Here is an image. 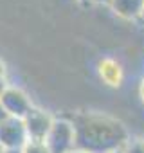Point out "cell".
<instances>
[{"label":"cell","instance_id":"cell-1","mask_svg":"<svg viewBox=\"0 0 144 153\" xmlns=\"http://www.w3.org/2000/svg\"><path fill=\"white\" fill-rule=\"evenodd\" d=\"M76 126V148L90 153H110L122 149L131 137L126 126L105 112H78L72 115Z\"/></svg>","mask_w":144,"mask_h":153},{"label":"cell","instance_id":"cell-2","mask_svg":"<svg viewBox=\"0 0 144 153\" xmlns=\"http://www.w3.org/2000/svg\"><path fill=\"white\" fill-rule=\"evenodd\" d=\"M45 144L50 153H68L76 148V126L72 117L56 115L52 128L45 139Z\"/></svg>","mask_w":144,"mask_h":153},{"label":"cell","instance_id":"cell-3","mask_svg":"<svg viewBox=\"0 0 144 153\" xmlns=\"http://www.w3.org/2000/svg\"><path fill=\"white\" fill-rule=\"evenodd\" d=\"M54 119H56V115H54L50 110L34 105V106L31 108V112L22 119L29 140L45 142V139H47V135H49V131H50V128H52Z\"/></svg>","mask_w":144,"mask_h":153},{"label":"cell","instance_id":"cell-4","mask_svg":"<svg viewBox=\"0 0 144 153\" xmlns=\"http://www.w3.org/2000/svg\"><path fill=\"white\" fill-rule=\"evenodd\" d=\"M0 103H2L6 114L9 117H18V119H24L31 108L34 106V101L31 99V94L27 90H24L22 87L11 83L7 87V90L2 94L0 97Z\"/></svg>","mask_w":144,"mask_h":153},{"label":"cell","instance_id":"cell-5","mask_svg":"<svg viewBox=\"0 0 144 153\" xmlns=\"http://www.w3.org/2000/svg\"><path fill=\"white\" fill-rule=\"evenodd\" d=\"M29 142L24 121L18 117H7L0 123V146L4 149H22Z\"/></svg>","mask_w":144,"mask_h":153},{"label":"cell","instance_id":"cell-6","mask_svg":"<svg viewBox=\"0 0 144 153\" xmlns=\"http://www.w3.org/2000/svg\"><path fill=\"white\" fill-rule=\"evenodd\" d=\"M97 76L105 87L108 88H121L126 78L124 65L114 56H103L97 61Z\"/></svg>","mask_w":144,"mask_h":153},{"label":"cell","instance_id":"cell-7","mask_svg":"<svg viewBox=\"0 0 144 153\" xmlns=\"http://www.w3.org/2000/svg\"><path fill=\"white\" fill-rule=\"evenodd\" d=\"M108 9L121 20L137 22L144 15V0H112Z\"/></svg>","mask_w":144,"mask_h":153},{"label":"cell","instance_id":"cell-8","mask_svg":"<svg viewBox=\"0 0 144 153\" xmlns=\"http://www.w3.org/2000/svg\"><path fill=\"white\" fill-rule=\"evenodd\" d=\"M124 153H144V135L130 137L126 146L122 148Z\"/></svg>","mask_w":144,"mask_h":153},{"label":"cell","instance_id":"cell-9","mask_svg":"<svg viewBox=\"0 0 144 153\" xmlns=\"http://www.w3.org/2000/svg\"><path fill=\"white\" fill-rule=\"evenodd\" d=\"M20 153H50L47 144L45 142H36V140H29L22 149Z\"/></svg>","mask_w":144,"mask_h":153},{"label":"cell","instance_id":"cell-10","mask_svg":"<svg viewBox=\"0 0 144 153\" xmlns=\"http://www.w3.org/2000/svg\"><path fill=\"white\" fill-rule=\"evenodd\" d=\"M9 78V68H7V63H6V59L0 56V78Z\"/></svg>","mask_w":144,"mask_h":153},{"label":"cell","instance_id":"cell-11","mask_svg":"<svg viewBox=\"0 0 144 153\" xmlns=\"http://www.w3.org/2000/svg\"><path fill=\"white\" fill-rule=\"evenodd\" d=\"M11 85V81H9V78H4V76H2V78H0V97H2V94L7 90V87Z\"/></svg>","mask_w":144,"mask_h":153},{"label":"cell","instance_id":"cell-12","mask_svg":"<svg viewBox=\"0 0 144 153\" xmlns=\"http://www.w3.org/2000/svg\"><path fill=\"white\" fill-rule=\"evenodd\" d=\"M139 97H140V103H142V106H144V76H142V79H140V83H139Z\"/></svg>","mask_w":144,"mask_h":153},{"label":"cell","instance_id":"cell-13","mask_svg":"<svg viewBox=\"0 0 144 153\" xmlns=\"http://www.w3.org/2000/svg\"><path fill=\"white\" fill-rule=\"evenodd\" d=\"M112 0H92L94 6H99V7H108Z\"/></svg>","mask_w":144,"mask_h":153},{"label":"cell","instance_id":"cell-14","mask_svg":"<svg viewBox=\"0 0 144 153\" xmlns=\"http://www.w3.org/2000/svg\"><path fill=\"white\" fill-rule=\"evenodd\" d=\"M9 115L6 114V110H4V106H2V103H0V123H2L4 119H7Z\"/></svg>","mask_w":144,"mask_h":153},{"label":"cell","instance_id":"cell-15","mask_svg":"<svg viewBox=\"0 0 144 153\" xmlns=\"http://www.w3.org/2000/svg\"><path fill=\"white\" fill-rule=\"evenodd\" d=\"M74 2H78L81 6H92V0H74Z\"/></svg>","mask_w":144,"mask_h":153},{"label":"cell","instance_id":"cell-16","mask_svg":"<svg viewBox=\"0 0 144 153\" xmlns=\"http://www.w3.org/2000/svg\"><path fill=\"white\" fill-rule=\"evenodd\" d=\"M68 153H90V151H87V149H81V148H74L72 151H68Z\"/></svg>","mask_w":144,"mask_h":153},{"label":"cell","instance_id":"cell-17","mask_svg":"<svg viewBox=\"0 0 144 153\" xmlns=\"http://www.w3.org/2000/svg\"><path fill=\"white\" fill-rule=\"evenodd\" d=\"M4 153H20V149H4Z\"/></svg>","mask_w":144,"mask_h":153},{"label":"cell","instance_id":"cell-18","mask_svg":"<svg viewBox=\"0 0 144 153\" xmlns=\"http://www.w3.org/2000/svg\"><path fill=\"white\" fill-rule=\"evenodd\" d=\"M110 153H124L122 149H115V151H110Z\"/></svg>","mask_w":144,"mask_h":153},{"label":"cell","instance_id":"cell-19","mask_svg":"<svg viewBox=\"0 0 144 153\" xmlns=\"http://www.w3.org/2000/svg\"><path fill=\"white\" fill-rule=\"evenodd\" d=\"M0 153H4V148H2V146H0Z\"/></svg>","mask_w":144,"mask_h":153},{"label":"cell","instance_id":"cell-20","mask_svg":"<svg viewBox=\"0 0 144 153\" xmlns=\"http://www.w3.org/2000/svg\"><path fill=\"white\" fill-rule=\"evenodd\" d=\"M140 22H142V24H144V15H142V20H140Z\"/></svg>","mask_w":144,"mask_h":153}]
</instances>
